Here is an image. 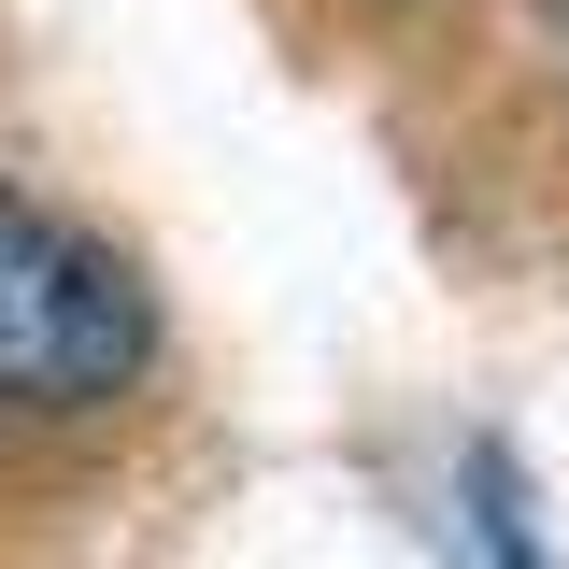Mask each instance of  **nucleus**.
Masks as SVG:
<instances>
[{
  "instance_id": "obj_1",
  "label": "nucleus",
  "mask_w": 569,
  "mask_h": 569,
  "mask_svg": "<svg viewBox=\"0 0 569 569\" xmlns=\"http://www.w3.org/2000/svg\"><path fill=\"white\" fill-rule=\"evenodd\" d=\"M142 356H157L142 271L58 213L0 200V413H86V399L142 385Z\"/></svg>"
},
{
  "instance_id": "obj_2",
  "label": "nucleus",
  "mask_w": 569,
  "mask_h": 569,
  "mask_svg": "<svg viewBox=\"0 0 569 569\" xmlns=\"http://www.w3.org/2000/svg\"><path fill=\"white\" fill-rule=\"evenodd\" d=\"M470 512H485V541H498V569H541V541H527V498H512V456H470Z\"/></svg>"
}]
</instances>
